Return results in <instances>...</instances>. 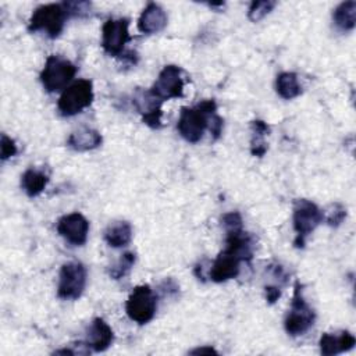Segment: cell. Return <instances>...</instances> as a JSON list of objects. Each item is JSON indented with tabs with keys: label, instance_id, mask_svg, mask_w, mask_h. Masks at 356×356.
<instances>
[{
	"label": "cell",
	"instance_id": "ffe728a7",
	"mask_svg": "<svg viewBox=\"0 0 356 356\" xmlns=\"http://www.w3.org/2000/svg\"><path fill=\"white\" fill-rule=\"evenodd\" d=\"M332 19L338 29L352 31L356 24V1L349 0L338 4L332 13Z\"/></svg>",
	"mask_w": 356,
	"mask_h": 356
},
{
	"label": "cell",
	"instance_id": "d6986e66",
	"mask_svg": "<svg viewBox=\"0 0 356 356\" xmlns=\"http://www.w3.org/2000/svg\"><path fill=\"white\" fill-rule=\"evenodd\" d=\"M49 182V175L36 168H28L21 177V186L29 197L40 195Z\"/></svg>",
	"mask_w": 356,
	"mask_h": 356
},
{
	"label": "cell",
	"instance_id": "9c48e42d",
	"mask_svg": "<svg viewBox=\"0 0 356 356\" xmlns=\"http://www.w3.org/2000/svg\"><path fill=\"white\" fill-rule=\"evenodd\" d=\"M128 18H108L102 26V47L110 56H122L129 36Z\"/></svg>",
	"mask_w": 356,
	"mask_h": 356
},
{
	"label": "cell",
	"instance_id": "e0dca14e",
	"mask_svg": "<svg viewBox=\"0 0 356 356\" xmlns=\"http://www.w3.org/2000/svg\"><path fill=\"white\" fill-rule=\"evenodd\" d=\"M102 140L103 139L99 131L89 127H81L68 136L67 145L76 152H88L99 147Z\"/></svg>",
	"mask_w": 356,
	"mask_h": 356
},
{
	"label": "cell",
	"instance_id": "4fadbf2b",
	"mask_svg": "<svg viewBox=\"0 0 356 356\" xmlns=\"http://www.w3.org/2000/svg\"><path fill=\"white\" fill-rule=\"evenodd\" d=\"M241 261L242 260L236 254L224 249L211 263L209 278L214 282H225L228 280L236 278L241 270Z\"/></svg>",
	"mask_w": 356,
	"mask_h": 356
},
{
	"label": "cell",
	"instance_id": "44dd1931",
	"mask_svg": "<svg viewBox=\"0 0 356 356\" xmlns=\"http://www.w3.org/2000/svg\"><path fill=\"white\" fill-rule=\"evenodd\" d=\"M275 90L285 100L298 97L302 93L298 75L295 72H281L275 79Z\"/></svg>",
	"mask_w": 356,
	"mask_h": 356
},
{
	"label": "cell",
	"instance_id": "83f0119b",
	"mask_svg": "<svg viewBox=\"0 0 356 356\" xmlns=\"http://www.w3.org/2000/svg\"><path fill=\"white\" fill-rule=\"evenodd\" d=\"M264 292H266V300L273 305L275 303L280 296H281V286L280 285H267L264 288Z\"/></svg>",
	"mask_w": 356,
	"mask_h": 356
},
{
	"label": "cell",
	"instance_id": "277c9868",
	"mask_svg": "<svg viewBox=\"0 0 356 356\" xmlns=\"http://www.w3.org/2000/svg\"><path fill=\"white\" fill-rule=\"evenodd\" d=\"M314 310L303 298L300 284L296 282L291 302V309L288 310V314L284 321L285 331L291 337H300L310 330V327L314 323Z\"/></svg>",
	"mask_w": 356,
	"mask_h": 356
},
{
	"label": "cell",
	"instance_id": "3957f363",
	"mask_svg": "<svg viewBox=\"0 0 356 356\" xmlns=\"http://www.w3.org/2000/svg\"><path fill=\"white\" fill-rule=\"evenodd\" d=\"M67 18L68 14L63 4H42L32 13L28 29L31 32H44L49 38L54 39L63 32Z\"/></svg>",
	"mask_w": 356,
	"mask_h": 356
},
{
	"label": "cell",
	"instance_id": "8fae6325",
	"mask_svg": "<svg viewBox=\"0 0 356 356\" xmlns=\"http://www.w3.org/2000/svg\"><path fill=\"white\" fill-rule=\"evenodd\" d=\"M57 232L68 243L82 246L88 239L89 222L81 213H70L57 221Z\"/></svg>",
	"mask_w": 356,
	"mask_h": 356
},
{
	"label": "cell",
	"instance_id": "7a4b0ae2",
	"mask_svg": "<svg viewBox=\"0 0 356 356\" xmlns=\"http://www.w3.org/2000/svg\"><path fill=\"white\" fill-rule=\"evenodd\" d=\"M324 213L317 207L316 203L307 199H298L293 203L292 222L296 232L293 245L296 248H303L306 238L323 222Z\"/></svg>",
	"mask_w": 356,
	"mask_h": 356
},
{
	"label": "cell",
	"instance_id": "603a6c76",
	"mask_svg": "<svg viewBox=\"0 0 356 356\" xmlns=\"http://www.w3.org/2000/svg\"><path fill=\"white\" fill-rule=\"evenodd\" d=\"M135 260H136L135 253H132V252L124 253V254L110 267V270H108L110 277H111L113 280H121V278H124V277L131 271V268L134 267Z\"/></svg>",
	"mask_w": 356,
	"mask_h": 356
},
{
	"label": "cell",
	"instance_id": "52a82bcc",
	"mask_svg": "<svg viewBox=\"0 0 356 356\" xmlns=\"http://www.w3.org/2000/svg\"><path fill=\"white\" fill-rule=\"evenodd\" d=\"M156 310L157 296L153 289L147 284L135 286L125 303L128 317L138 324H146L154 317Z\"/></svg>",
	"mask_w": 356,
	"mask_h": 356
},
{
	"label": "cell",
	"instance_id": "8992f818",
	"mask_svg": "<svg viewBox=\"0 0 356 356\" xmlns=\"http://www.w3.org/2000/svg\"><path fill=\"white\" fill-rule=\"evenodd\" d=\"M92 102V82L89 79H78L63 90L57 102V108L63 117H72L82 113V110L89 107Z\"/></svg>",
	"mask_w": 356,
	"mask_h": 356
},
{
	"label": "cell",
	"instance_id": "5b68a950",
	"mask_svg": "<svg viewBox=\"0 0 356 356\" xmlns=\"http://www.w3.org/2000/svg\"><path fill=\"white\" fill-rule=\"evenodd\" d=\"M76 74V67L67 58L51 54L46 58L43 70L40 72V81L43 88L49 93L65 89Z\"/></svg>",
	"mask_w": 356,
	"mask_h": 356
},
{
	"label": "cell",
	"instance_id": "7c38bea8",
	"mask_svg": "<svg viewBox=\"0 0 356 356\" xmlns=\"http://www.w3.org/2000/svg\"><path fill=\"white\" fill-rule=\"evenodd\" d=\"M134 106L140 113L142 120L152 128L161 127V102L154 97L150 90L138 89L134 95Z\"/></svg>",
	"mask_w": 356,
	"mask_h": 356
},
{
	"label": "cell",
	"instance_id": "2e32d148",
	"mask_svg": "<svg viewBox=\"0 0 356 356\" xmlns=\"http://www.w3.org/2000/svg\"><path fill=\"white\" fill-rule=\"evenodd\" d=\"M356 343L355 337L349 331H341L338 334L325 332L320 338V352L324 356L338 355L346 350H350Z\"/></svg>",
	"mask_w": 356,
	"mask_h": 356
},
{
	"label": "cell",
	"instance_id": "4316f807",
	"mask_svg": "<svg viewBox=\"0 0 356 356\" xmlns=\"http://www.w3.org/2000/svg\"><path fill=\"white\" fill-rule=\"evenodd\" d=\"M0 147H1V153H0V156H1V160H3V161H4V160H7V159H10V157H13V156H15V154H17V152H18V149H17V145H15L14 139H11L10 136H7L6 134H3V135H1Z\"/></svg>",
	"mask_w": 356,
	"mask_h": 356
},
{
	"label": "cell",
	"instance_id": "30bf717a",
	"mask_svg": "<svg viewBox=\"0 0 356 356\" xmlns=\"http://www.w3.org/2000/svg\"><path fill=\"white\" fill-rule=\"evenodd\" d=\"M149 90L161 103L170 99L182 97L184 96L182 70L178 65H165L160 71L156 82Z\"/></svg>",
	"mask_w": 356,
	"mask_h": 356
},
{
	"label": "cell",
	"instance_id": "d4e9b609",
	"mask_svg": "<svg viewBox=\"0 0 356 356\" xmlns=\"http://www.w3.org/2000/svg\"><path fill=\"white\" fill-rule=\"evenodd\" d=\"M345 217H346V209L341 203H332L328 209L325 221L331 227H338L342 224Z\"/></svg>",
	"mask_w": 356,
	"mask_h": 356
},
{
	"label": "cell",
	"instance_id": "6da1fadb",
	"mask_svg": "<svg viewBox=\"0 0 356 356\" xmlns=\"http://www.w3.org/2000/svg\"><path fill=\"white\" fill-rule=\"evenodd\" d=\"M217 104L213 99L203 100L193 107H182L177 122L179 135L191 143H197L206 129L210 131L211 121L217 114Z\"/></svg>",
	"mask_w": 356,
	"mask_h": 356
},
{
	"label": "cell",
	"instance_id": "7402d4cb",
	"mask_svg": "<svg viewBox=\"0 0 356 356\" xmlns=\"http://www.w3.org/2000/svg\"><path fill=\"white\" fill-rule=\"evenodd\" d=\"M252 128V139H250V153L253 156L261 157L267 152V145H266V135L270 132V127L267 122L261 120H254L250 124Z\"/></svg>",
	"mask_w": 356,
	"mask_h": 356
},
{
	"label": "cell",
	"instance_id": "484cf974",
	"mask_svg": "<svg viewBox=\"0 0 356 356\" xmlns=\"http://www.w3.org/2000/svg\"><path fill=\"white\" fill-rule=\"evenodd\" d=\"M61 4L68 17H83L90 11V3L88 1H64Z\"/></svg>",
	"mask_w": 356,
	"mask_h": 356
},
{
	"label": "cell",
	"instance_id": "cb8c5ba5",
	"mask_svg": "<svg viewBox=\"0 0 356 356\" xmlns=\"http://www.w3.org/2000/svg\"><path fill=\"white\" fill-rule=\"evenodd\" d=\"M275 1L271 0H264V1H253L249 6L248 10V17L252 22H259L260 19H263L267 14H270L273 11V8L275 7Z\"/></svg>",
	"mask_w": 356,
	"mask_h": 356
},
{
	"label": "cell",
	"instance_id": "f1b7e54d",
	"mask_svg": "<svg viewBox=\"0 0 356 356\" xmlns=\"http://www.w3.org/2000/svg\"><path fill=\"white\" fill-rule=\"evenodd\" d=\"M191 355H218V352L214 349V348H211V346H202V348H196V349H193V350H191L189 352Z\"/></svg>",
	"mask_w": 356,
	"mask_h": 356
},
{
	"label": "cell",
	"instance_id": "5bb4252c",
	"mask_svg": "<svg viewBox=\"0 0 356 356\" xmlns=\"http://www.w3.org/2000/svg\"><path fill=\"white\" fill-rule=\"evenodd\" d=\"M114 341V332L111 327L100 317H96L86 331V339L85 345L88 349H92L95 352H103L106 350Z\"/></svg>",
	"mask_w": 356,
	"mask_h": 356
},
{
	"label": "cell",
	"instance_id": "9a60e30c",
	"mask_svg": "<svg viewBox=\"0 0 356 356\" xmlns=\"http://www.w3.org/2000/svg\"><path fill=\"white\" fill-rule=\"evenodd\" d=\"M165 25H167V14L156 3H149L143 8L138 19V29L146 35L159 33L165 28Z\"/></svg>",
	"mask_w": 356,
	"mask_h": 356
},
{
	"label": "cell",
	"instance_id": "ba28073f",
	"mask_svg": "<svg viewBox=\"0 0 356 356\" xmlns=\"http://www.w3.org/2000/svg\"><path fill=\"white\" fill-rule=\"evenodd\" d=\"M86 268L79 261H68L61 266L58 274L57 296L65 300L78 299L86 286Z\"/></svg>",
	"mask_w": 356,
	"mask_h": 356
},
{
	"label": "cell",
	"instance_id": "ac0fdd59",
	"mask_svg": "<svg viewBox=\"0 0 356 356\" xmlns=\"http://www.w3.org/2000/svg\"><path fill=\"white\" fill-rule=\"evenodd\" d=\"M132 239V227L128 221H115L104 231V241L111 248L127 246Z\"/></svg>",
	"mask_w": 356,
	"mask_h": 356
}]
</instances>
